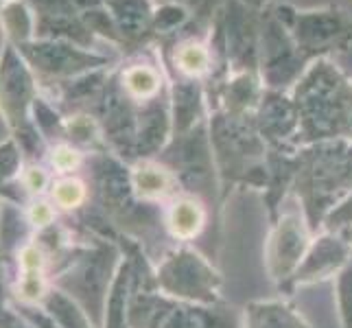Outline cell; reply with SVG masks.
<instances>
[{"mask_svg":"<svg viewBox=\"0 0 352 328\" xmlns=\"http://www.w3.org/2000/svg\"><path fill=\"white\" fill-rule=\"evenodd\" d=\"M171 114H173L175 138L184 136V133L199 125V118L204 114V92L199 81H188V79L173 81Z\"/></svg>","mask_w":352,"mask_h":328,"instance_id":"cell-20","label":"cell"},{"mask_svg":"<svg viewBox=\"0 0 352 328\" xmlns=\"http://www.w3.org/2000/svg\"><path fill=\"white\" fill-rule=\"evenodd\" d=\"M309 68L289 29L272 9L258 14V75L267 90L287 92Z\"/></svg>","mask_w":352,"mask_h":328,"instance_id":"cell-5","label":"cell"},{"mask_svg":"<svg viewBox=\"0 0 352 328\" xmlns=\"http://www.w3.org/2000/svg\"><path fill=\"white\" fill-rule=\"evenodd\" d=\"M239 3H241L243 7H248V9H252V11H256V14H261V11L270 9V3H272V0H239Z\"/></svg>","mask_w":352,"mask_h":328,"instance_id":"cell-39","label":"cell"},{"mask_svg":"<svg viewBox=\"0 0 352 328\" xmlns=\"http://www.w3.org/2000/svg\"><path fill=\"white\" fill-rule=\"evenodd\" d=\"M27 219L31 228L35 232H42V230L55 226V219H57V206L51 199H44V197H33L29 208H27Z\"/></svg>","mask_w":352,"mask_h":328,"instance_id":"cell-35","label":"cell"},{"mask_svg":"<svg viewBox=\"0 0 352 328\" xmlns=\"http://www.w3.org/2000/svg\"><path fill=\"white\" fill-rule=\"evenodd\" d=\"M254 123L265 144L285 151L287 144H300V120L291 94L280 90H267L254 112Z\"/></svg>","mask_w":352,"mask_h":328,"instance_id":"cell-10","label":"cell"},{"mask_svg":"<svg viewBox=\"0 0 352 328\" xmlns=\"http://www.w3.org/2000/svg\"><path fill=\"white\" fill-rule=\"evenodd\" d=\"M131 186L142 204H160L166 199L173 201L179 190V177L166 164L136 160V164L131 166Z\"/></svg>","mask_w":352,"mask_h":328,"instance_id":"cell-15","label":"cell"},{"mask_svg":"<svg viewBox=\"0 0 352 328\" xmlns=\"http://www.w3.org/2000/svg\"><path fill=\"white\" fill-rule=\"evenodd\" d=\"M352 261V248L333 232H324L311 241L307 256L302 259L296 274L291 276V287H307L333 278Z\"/></svg>","mask_w":352,"mask_h":328,"instance_id":"cell-12","label":"cell"},{"mask_svg":"<svg viewBox=\"0 0 352 328\" xmlns=\"http://www.w3.org/2000/svg\"><path fill=\"white\" fill-rule=\"evenodd\" d=\"M62 138L70 144H75L77 149L103 151V147H107L99 120H96V116L90 112H72V114L64 116V136Z\"/></svg>","mask_w":352,"mask_h":328,"instance_id":"cell-23","label":"cell"},{"mask_svg":"<svg viewBox=\"0 0 352 328\" xmlns=\"http://www.w3.org/2000/svg\"><path fill=\"white\" fill-rule=\"evenodd\" d=\"M192 20V14L177 3H160L153 11V35H171L184 29Z\"/></svg>","mask_w":352,"mask_h":328,"instance_id":"cell-27","label":"cell"},{"mask_svg":"<svg viewBox=\"0 0 352 328\" xmlns=\"http://www.w3.org/2000/svg\"><path fill=\"white\" fill-rule=\"evenodd\" d=\"M29 228L31 223L27 219V212H20L14 204H3V210H0V252L18 254V250L29 243L22 241Z\"/></svg>","mask_w":352,"mask_h":328,"instance_id":"cell-25","label":"cell"},{"mask_svg":"<svg viewBox=\"0 0 352 328\" xmlns=\"http://www.w3.org/2000/svg\"><path fill=\"white\" fill-rule=\"evenodd\" d=\"M92 171L96 195L101 199L103 208L114 217H125L136 210L138 201L131 186V171L112 153L96 151L92 157Z\"/></svg>","mask_w":352,"mask_h":328,"instance_id":"cell-11","label":"cell"},{"mask_svg":"<svg viewBox=\"0 0 352 328\" xmlns=\"http://www.w3.org/2000/svg\"><path fill=\"white\" fill-rule=\"evenodd\" d=\"M0 210H3V204H0ZM0 256H3V252H0Z\"/></svg>","mask_w":352,"mask_h":328,"instance_id":"cell-41","label":"cell"},{"mask_svg":"<svg viewBox=\"0 0 352 328\" xmlns=\"http://www.w3.org/2000/svg\"><path fill=\"white\" fill-rule=\"evenodd\" d=\"M24 62L31 66L35 77L42 83H66L92 70L110 68L112 59L64 40H33L18 46Z\"/></svg>","mask_w":352,"mask_h":328,"instance_id":"cell-7","label":"cell"},{"mask_svg":"<svg viewBox=\"0 0 352 328\" xmlns=\"http://www.w3.org/2000/svg\"><path fill=\"white\" fill-rule=\"evenodd\" d=\"M322 226L326 232L337 234L352 248V193H348L342 201L333 206L329 215L324 217Z\"/></svg>","mask_w":352,"mask_h":328,"instance_id":"cell-28","label":"cell"},{"mask_svg":"<svg viewBox=\"0 0 352 328\" xmlns=\"http://www.w3.org/2000/svg\"><path fill=\"white\" fill-rule=\"evenodd\" d=\"M118 83L129 99L142 105L164 94V70L155 62H131L118 72Z\"/></svg>","mask_w":352,"mask_h":328,"instance_id":"cell-17","label":"cell"},{"mask_svg":"<svg viewBox=\"0 0 352 328\" xmlns=\"http://www.w3.org/2000/svg\"><path fill=\"white\" fill-rule=\"evenodd\" d=\"M272 11L289 29L298 51L309 64L350 51L352 16L344 7L326 5L318 9H296L283 3L272 7Z\"/></svg>","mask_w":352,"mask_h":328,"instance_id":"cell-2","label":"cell"},{"mask_svg":"<svg viewBox=\"0 0 352 328\" xmlns=\"http://www.w3.org/2000/svg\"><path fill=\"white\" fill-rule=\"evenodd\" d=\"M31 118H33L35 127L42 131L44 138L64 136V116L59 114L57 109L40 94H38V99H35V103H33Z\"/></svg>","mask_w":352,"mask_h":328,"instance_id":"cell-30","label":"cell"},{"mask_svg":"<svg viewBox=\"0 0 352 328\" xmlns=\"http://www.w3.org/2000/svg\"><path fill=\"white\" fill-rule=\"evenodd\" d=\"M22 171V151L14 138L0 142V188L7 186L11 179Z\"/></svg>","mask_w":352,"mask_h":328,"instance_id":"cell-33","label":"cell"},{"mask_svg":"<svg viewBox=\"0 0 352 328\" xmlns=\"http://www.w3.org/2000/svg\"><path fill=\"white\" fill-rule=\"evenodd\" d=\"M0 29L16 48L35 40V14L24 0H11L0 7Z\"/></svg>","mask_w":352,"mask_h":328,"instance_id":"cell-22","label":"cell"},{"mask_svg":"<svg viewBox=\"0 0 352 328\" xmlns=\"http://www.w3.org/2000/svg\"><path fill=\"white\" fill-rule=\"evenodd\" d=\"M5 311H7V302H5V283H3V276H0V322H3Z\"/></svg>","mask_w":352,"mask_h":328,"instance_id":"cell-40","label":"cell"},{"mask_svg":"<svg viewBox=\"0 0 352 328\" xmlns=\"http://www.w3.org/2000/svg\"><path fill=\"white\" fill-rule=\"evenodd\" d=\"M118 31L120 46L138 48L153 35V11L151 0H103Z\"/></svg>","mask_w":352,"mask_h":328,"instance_id":"cell-14","label":"cell"},{"mask_svg":"<svg viewBox=\"0 0 352 328\" xmlns=\"http://www.w3.org/2000/svg\"><path fill=\"white\" fill-rule=\"evenodd\" d=\"M3 3H11V0H3Z\"/></svg>","mask_w":352,"mask_h":328,"instance_id":"cell-42","label":"cell"},{"mask_svg":"<svg viewBox=\"0 0 352 328\" xmlns=\"http://www.w3.org/2000/svg\"><path fill=\"white\" fill-rule=\"evenodd\" d=\"M335 298L342 328H352V261L337 274Z\"/></svg>","mask_w":352,"mask_h":328,"instance_id":"cell-31","label":"cell"},{"mask_svg":"<svg viewBox=\"0 0 352 328\" xmlns=\"http://www.w3.org/2000/svg\"><path fill=\"white\" fill-rule=\"evenodd\" d=\"M22 188L33 197H42V193L46 188H51V175L46 173V168L40 166L38 162H31L22 168Z\"/></svg>","mask_w":352,"mask_h":328,"instance_id":"cell-36","label":"cell"},{"mask_svg":"<svg viewBox=\"0 0 352 328\" xmlns=\"http://www.w3.org/2000/svg\"><path fill=\"white\" fill-rule=\"evenodd\" d=\"M311 230L305 208L298 197H291L278 215L274 230L267 241L265 259L267 272L276 283H289L302 259L311 248Z\"/></svg>","mask_w":352,"mask_h":328,"instance_id":"cell-8","label":"cell"},{"mask_svg":"<svg viewBox=\"0 0 352 328\" xmlns=\"http://www.w3.org/2000/svg\"><path fill=\"white\" fill-rule=\"evenodd\" d=\"M48 195L59 210H77L88 199V186L77 175H59L53 179Z\"/></svg>","mask_w":352,"mask_h":328,"instance_id":"cell-26","label":"cell"},{"mask_svg":"<svg viewBox=\"0 0 352 328\" xmlns=\"http://www.w3.org/2000/svg\"><path fill=\"white\" fill-rule=\"evenodd\" d=\"M129 328H230V324L214 307L190 305L133 285Z\"/></svg>","mask_w":352,"mask_h":328,"instance_id":"cell-6","label":"cell"},{"mask_svg":"<svg viewBox=\"0 0 352 328\" xmlns=\"http://www.w3.org/2000/svg\"><path fill=\"white\" fill-rule=\"evenodd\" d=\"M35 99H38V77L24 62L18 48L5 42L0 51V116L16 142L31 140L40 133L31 118Z\"/></svg>","mask_w":352,"mask_h":328,"instance_id":"cell-3","label":"cell"},{"mask_svg":"<svg viewBox=\"0 0 352 328\" xmlns=\"http://www.w3.org/2000/svg\"><path fill=\"white\" fill-rule=\"evenodd\" d=\"M0 328H35L24 315L14 309V307H7L5 315H3V322H0Z\"/></svg>","mask_w":352,"mask_h":328,"instance_id":"cell-38","label":"cell"},{"mask_svg":"<svg viewBox=\"0 0 352 328\" xmlns=\"http://www.w3.org/2000/svg\"><path fill=\"white\" fill-rule=\"evenodd\" d=\"M206 226L204 204L192 195H177L166 210V228L177 241H192Z\"/></svg>","mask_w":352,"mask_h":328,"instance_id":"cell-21","label":"cell"},{"mask_svg":"<svg viewBox=\"0 0 352 328\" xmlns=\"http://www.w3.org/2000/svg\"><path fill=\"white\" fill-rule=\"evenodd\" d=\"M173 133L171 94H160L157 99L138 105L136 114V160H151L160 153Z\"/></svg>","mask_w":352,"mask_h":328,"instance_id":"cell-13","label":"cell"},{"mask_svg":"<svg viewBox=\"0 0 352 328\" xmlns=\"http://www.w3.org/2000/svg\"><path fill=\"white\" fill-rule=\"evenodd\" d=\"M243 328H313L287 300H256L245 307Z\"/></svg>","mask_w":352,"mask_h":328,"instance_id":"cell-19","label":"cell"},{"mask_svg":"<svg viewBox=\"0 0 352 328\" xmlns=\"http://www.w3.org/2000/svg\"><path fill=\"white\" fill-rule=\"evenodd\" d=\"M153 281L157 291L168 298L201 307H214L219 302V272L190 248H179L166 254L164 261L157 265Z\"/></svg>","mask_w":352,"mask_h":328,"instance_id":"cell-4","label":"cell"},{"mask_svg":"<svg viewBox=\"0 0 352 328\" xmlns=\"http://www.w3.org/2000/svg\"><path fill=\"white\" fill-rule=\"evenodd\" d=\"M160 3L184 5L192 14V18H197V20H212L228 5V0H160Z\"/></svg>","mask_w":352,"mask_h":328,"instance_id":"cell-37","label":"cell"},{"mask_svg":"<svg viewBox=\"0 0 352 328\" xmlns=\"http://www.w3.org/2000/svg\"><path fill=\"white\" fill-rule=\"evenodd\" d=\"M166 62L177 72L179 79L201 81L206 77L214 75L217 55L212 51L210 42H204L195 38V35H188V38L173 42Z\"/></svg>","mask_w":352,"mask_h":328,"instance_id":"cell-16","label":"cell"},{"mask_svg":"<svg viewBox=\"0 0 352 328\" xmlns=\"http://www.w3.org/2000/svg\"><path fill=\"white\" fill-rule=\"evenodd\" d=\"M300 144L352 138V81L333 59H315L291 88Z\"/></svg>","mask_w":352,"mask_h":328,"instance_id":"cell-1","label":"cell"},{"mask_svg":"<svg viewBox=\"0 0 352 328\" xmlns=\"http://www.w3.org/2000/svg\"><path fill=\"white\" fill-rule=\"evenodd\" d=\"M51 287L53 285L46 274H18L16 298L20 305H42Z\"/></svg>","mask_w":352,"mask_h":328,"instance_id":"cell-29","label":"cell"},{"mask_svg":"<svg viewBox=\"0 0 352 328\" xmlns=\"http://www.w3.org/2000/svg\"><path fill=\"white\" fill-rule=\"evenodd\" d=\"M42 307L53 315V320L62 328H94L88 311L83 309L75 298L68 296L66 291L57 289L55 285L44 298Z\"/></svg>","mask_w":352,"mask_h":328,"instance_id":"cell-24","label":"cell"},{"mask_svg":"<svg viewBox=\"0 0 352 328\" xmlns=\"http://www.w3.org/2000/svg\"><path fill=\"white\" fill-rule=\"evenodd\" d=\"M18 259V274H46L48 270V256L46 252L35 241H29L22 245L16 254Z\"/></svg>","mask_w":352,"mask_h":328,"instance_id":"cell-34","label":"cell"},{"mask_svg":"<svg viewBox=\"0 0 352 328\" xmlns=\"http://www.w3.org/2000/svg\"><path fill=\"white\" fill-rule=\"evenodd\" d=\"M136 114L138 105L123 92L118 77H110L94 103V116L103 129L105 144L120 157H136Z\"/></svg>","mask_w":352,"mask_h":328,"instance_id":"cell-9","label":"cell"},{"mask_svg":"<svg viewBox=\"0 0 352 328\" xmlns=\"http://www.w3.org/2000/svg\"><path fill=\"white\" fill-rule=\"evenodd\" d=\"M48 162H51V166L55 168V173L72 175L83 162V151L77 149L75 144L62 140V142H57L51 151H48Z\"/></svg>","mask_w":352,"mask_h":328,"instance_id":"cell-32","label":"cell"},{"mask_svg":"<svg viewBox=\"0 0 352 328\" xmlns=\"http://www.w3.org/2000/svg\"><path fill=\"white\" fill-rule=\"evenodd\" d=\"M133 294V263L120 261L103 307V328H129V302Z\"/></svg>","mask_w":352,"mask_h":328,"instance_id":"cell-18","label":"cell"}]
</instances>
